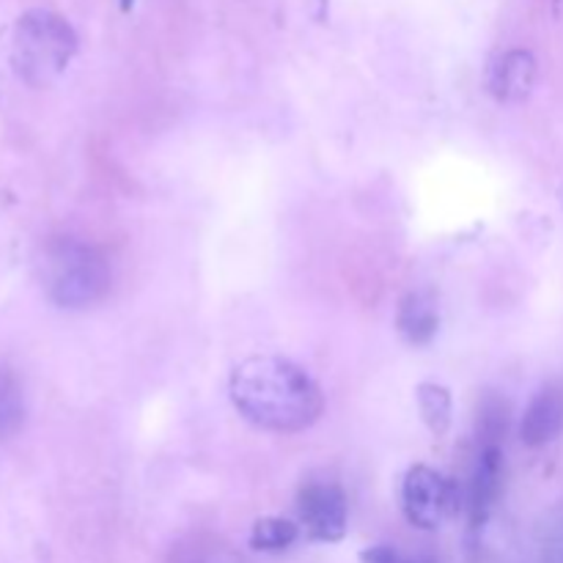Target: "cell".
Instances as JSON below:
<instances>
[{"label":"cell","mask_w":563,"mask_h":563,"mask_svg":"<svg viewBox=\"0 0 563 563\" xmlns=\"http://www.w3.org/2000/svg\"><path fill=\"white\" fill-rule=\"evenodd\" d=\"M236 412L264 432H306L322 418L324 396L317 379L280 355H253L236 363L229 377Z\"/></svg>","instance_id":"1"},{"label":"cell","mask_w":563,"mask_h":563,"mask_svg":"<svg viewBox=\"0 0 563 563\" xmlns=\"http://www.w3.org/2000/svg\"><path fill=\"white\" fill-rule=\"evenodd\" d=\"M38 278L49 300L66 311L97 306L113 284L110 262L99 247L71 236H58L42 247Z\"/></svg>","instance_id":"2"},{"label":"cell","mask_w":563,"mask_h":563,"mask_svg":"<svg viewBox=\"0 0 563 563\" xmlns=\"http://www.w3.org/2000/svg\"><path fill=\"white\" fill-rule=\"evenodd\" d=\"M77 53V33L49 9H31L16 20L11 36V66L33 88L49 86L66 71Z\"/></svg>","instance_id":"3"},{"label":"cell","mask_w":563,"mask_h":563,"mask_svg":"<svg viewBox=\"0 0 563 563\" xmlns=\"http://www.w3.org/2000/svg\"><path fill=\"white\" fill-rule=\"evenodd\" d=\"M465 506V493L454 478L429 465H416L401 482V511L421 531H440Z\"/></svg>","instance_id":"4"},{"label":"cell","mask_w":563,"mask_h":563,"mask_svg":"<svg viewBox=\"0 0 563 563\" xmlns=\"http://www.w3.org/2000/svg\"><path fill=\"white\" fill-rule=\"evenodd\" d=\"M297 526L308 539L335 544L350 528V504L339 484L308 482L297 493Z\"/></svg>","instance_id":"5"},{"label":"cell","mask_w":563,"mask_h":563,"mask_svg":"<svg viewBox=\"0 0 563 563\" xmlns=\"http://www.w3.org/2000/svg\"><path fill=\"white\" fill-rule=\"evenodd\" d=\"M504 489V449L500 445H478L476 465L465 493V511L471 531L478 533L487 526L495 504Z\"/></svg>","instance_id":"6"},{"label":"cell","mask_w":563,"mask_h":563,"mask_svg":"<svg viewBox=\"0 0 563 563\" xmlns=\"http://www.w3.org/2000/svg\"><path fill=\"white\" fill-rule=\"evenodd\" d=\"M539 66L528 49H506L493 60L487 71V88L498 102L517 104L531 97L537 86Z\"/></svg>","instance_id":"7"},{"label":"cell","mask_w":563,"mask_h":563,"mask_svg":"<svg viewBox=\"0 0 563 563\" xmlns=\"http://www.w3.org/2000/svg\"><path fill=\"white\" fill-rule=\"evenodd\" d=\"M563 434V390H539L520 421V440L528 449H544Z\"/></svg>","instance_id":"8"},{"label":"cell","mask_w":563,"mask_h":563,"mask_svg":"<svg viewBox=\"0 0 563 563\" xmlns=\"http://www.w3.org/2000/svg\"><path fill=\"white\" fill-rule=\"evenodd\" d=\"M396 328L410 346H429L440 330V308L432 291H410L399 302Z\"/></svg>","instance_id":"9"},{"label":"cell","mask_w":563,"mask_h":563,"mask_svg":"<svg viewBox=\"0 0 563 563\" xmlns=\"http://www.w3.org/2000/svg\"><path fill=\"white\" fill-rule=\"evenodd\" d=\"M168 563H245L242 555L220 537L196 533L170 550Z\"/></svg>","instance_id":"10"},{"label":"cell","mask_w":563,"mask_h":563,"mask_svg":"<svg viewBox=\"0 0 563 563\" xmlns=\"http://www.w3.org/2000/svg\"><path fill=\"white\" fill-rule=\"evenodd\" d=\"M416 399L429 432L434 438H445V432L451 429V421H454V399H451V390L438 383H421L416 388Z\"/></svg>","instance_id":"11"},{"label":"cell","mask_w":563,"mask_h":563,"mask_svg":"<svg viewBox=\"0 0 563 563\" xmlns=\"http://www.w3.org/2000/svg\"><path fill=\"white\" fill-rule=\"evenodd\" d=\"M300 539V526L286 517H262L253 522L251 548L258 553H284Z\"/></svg>","instance_id":"12"},{"label":"cell","mask_w":563,"mask_h":563,"mask_svg":"<svg viewBox=\"0 0 563 563\" xmlns=\"http://www.w3.org/2000/svg\"><path fill=\"white\" fill-rule=\"evenodd\" d=\"M25 421V399L22 388L5 368H0V440L14 438Z\"/></svg>","instance_id":"13"},{"label":"cell","mask_w":563,"mask_h":563,"mask_svg":"<svg viewBox=\"0 0 563 563\" xmlns=\"http://www.w3.org/2000/svg\"><path fill=\"white\" fill-rule=\"evenodd\" d=\"M506 427H509V410L498 396H487L478 410V445H500Z\"/></svg>","instance_id":"14"},{"label":"cell","mask_w":563,"mask_h":563,"mask_svg":"<svg viewBox=\"0 0 563 563\" xmlns=\"http://www.w3.org/2000/svg\"><path fill=\"white\" fill-rule=\"evenodd\" d=\"M544 563H563V504L555 506L539 526Z\"/></svg>","instance_id":"15"},{"label":"cell","mask_w":563,"mask_h":563,"mask_svg":"<svg viewBox=\"0 0 563 563\" xmlns=\"http://www.w3.org/2000/svg\"><path fill=\"white\" fill-rule=\"evenodd\" d=\"M361 561L363 563H412V561H407L399 550L388 548V544H374V548L363 550Z\"/></svg>","instance_id":"16"},{"label":"cell","mask_w":563,"mask_h":563,"mask_svg":"<svg viewBox=\"0 0 563 563\" xmlns=\"http://www.w3.org/2000/svg\"><path fill=\"white\" fill-rule=\"evenodd\" d=\"M132 3H135V0H121V11H130Z\"/></svg>","instance_id":"17"}]
</instances>
